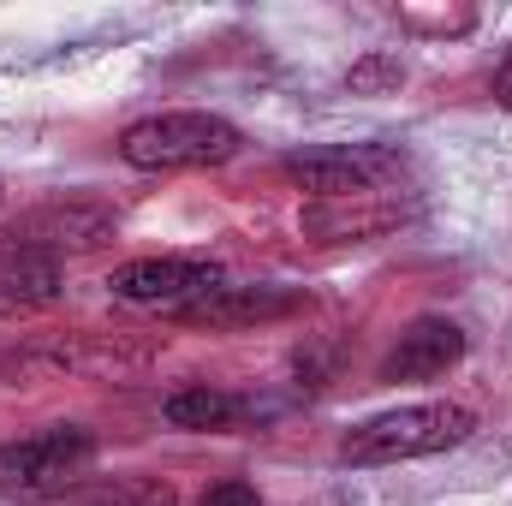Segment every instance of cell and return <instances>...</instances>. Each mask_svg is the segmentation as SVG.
I'll use <instances>...</instances> for the list:
<instances>
[{"mask_svg":"<svg viewBox=\"0 0 512 506\" xmlns=\"http://www.w3.org/2000/svg\"><path fill=\"white\" fill-rule=\"evenodd\" d=\"M108 233H114V209H102V203H48V209L12 221L0 245H30V251L60 256V251H90Z\"/></svg>","mask_w":512,"mask_h":506,"instance_id":"6","label":"cell"},{"mask_svg":"<svg viewBox=\"0 0 512 506\" xmlns=\"http://www.w3.org/2000/svg\"><path fill=\"white\" fill-rule=\"evenodd\" d=\"M477 417L453 399H429V405H399L382 411L370 423H358L346 441H340V459L346 465H399V459H429V453H447L459 441H471Z\"/></svg>","mask_w":512,"mask_h":506,"instance_id":"2","label":"cell"},{"mask_svg":"<svg viewBox=\"0 0 512 506\" xmlns=\"http://www.w3.org/2000/svg\"><path fill=\"white\" fill-rule=\"evenodd\" d=\"M465 358V328L447 316H417L382 358V381H435Z\"/></svg>","mask_w":512,"mask_h":506,"instance_id":"7","label":"cell"},{"mask_svg":"<svg viewBox=\"0 0 512 506\" xmlns=\"http://www.w3.org/2000/svg\"><path fill=\"white\" fill-rule=\"evenodd\" d=\"M245 149V131L221 114L179 108V114H149L120 131V161L143 173H185V167H221Z\"/></svg>","mask_w":512,"mask_h":506,"instance_id":"1","label":"cell"},{"mask_svg":"<svg viewBox=\"0 0 512 506\" xmlns=\"http://www.w3.org/2000/svg\"><path fill=\"white\" fill-rule=\"evenodd\" d=\"M286 179L304 185L322 203H358V197H382L399 179V155L382 143H334V149H310L286 161Z\"/></svg>","mask_w":512,"mask_h":506,"instance_id":"4","label":"cell"},{"mask_svg":"<svg viewBox=\"0 0 512 506\" xmlns=\"http://www.w3.org/2000/svg\"><path fill=\"white\" fill-rule=\"evenodd\" d=\"M399 78H405V66H399V60H393V54H370V60H364V66H352V78H346V84H352V90H364V96H370V90H393V84H399Z\"/></svg>","mask_w":512,"mask_h":506,"instance_id":"12","label":"cell"},{"mask_svg":"<svg viewBox=\"0 0 512 506\" xmlns=\"http://www.w3.org/2000/svg\"><path fill=\"white\" fill-rule=\"evenodd\" d=\"M298 304H304V292H280V286H221V292L173 310V316L191 328H256V322L292 316Z\"/></svg>","mask_w":512,"mask_h":506,"instance_id":"8","label":"cell"},{"mask_svg":"<svg viewBox=\"0 0 512 506\" xmlns=\"http://www.w3.org/2000/svg\"><path fill=\"white\" fill-rule=\"evenodd\" d=\"M203 506H262V495H256L251 483H239V477H227V483H215V489L203 495Z\"/></svg>","mask_w":512,"mask_h":506,"instance_id":"13","label":"cell"},{"mask_svg":"<svg viewBox=\"0 0 512 506\" xmlns=\"http://www.w3.org/2000/svg\"><path fill=\"white\" fill-rule=\"evenodd\" d=\"M161 417L173 429H227L233 417H245V405L233 393H221V387H185V393H173L161 405Z\"/></svg>","mask_w":512,"mask_h":506,"instance_id":"10","label":"cell"},{"mask_svg":"<svg viewBox=\"0 0 512 506\" xmlns=\"http://www.w3.org/2000/svg\"><path fill=\"white\" fill-rule=\"evenodd\" d=\"M114 298L126 304H167V310H185L209 292L227 286V268L209 262V256H137L126 268H114Z\"/></svg>","mask_w":512,"mask_h":506,"instance_id":"5","label":"cell"},{"mask_svg":"<svg viewBox=\"0 0 512 506\" xmlns=\"http://www.w3.org/2000/svg\"><path fill=\"white\" fill-rule=\"evenodd\" d=\"M96 465V435L78 423H54L36 435H18L0 447V495L6 501H60L66 489H78Z\"/></svg>","mask_w":512,"mask_h":506,"instance_id":"3","label":"cell"},{"mask_svg":"<svg viewBox=\"0 0 512 506\" xmlns=\"http://www.w3.org/2000/svg\"><path fill=\"white\" fill-rule=\"evenodd\" d=\"M60 298V256L0 245V316H30Z\"/></svg>","mask_w":512,"mask_h":506,"instance_id":"9","label":"cell"},{"mask_svg":"<svg viewBox=\"0 0 512 506\" xmlns=\"http://www.w3.org/2000/svg\"><path fill=\"white\" fill-rule=\"evenodd\" d=\"M84 506H179V495H173V483H161V477H114V483L90 489Z\"/></svg>","mask_w":512,"mask_h":506,"instance_id":"11","label":"cell"},{"mask_svg":"<svg viewBox=\"0 0 512 506\" xmlns=\"http://www.w3.org/2000/svg\"><path fill=\"white\" fill-rule=\"evenodd\" d=\"M495 102H501V108L512 114V48H507V60L495 66Z\"/></svg>","mask_w":512,"mask_h":506,"instance_id":"14","label":"cell"}]
</instances>
